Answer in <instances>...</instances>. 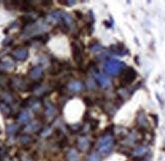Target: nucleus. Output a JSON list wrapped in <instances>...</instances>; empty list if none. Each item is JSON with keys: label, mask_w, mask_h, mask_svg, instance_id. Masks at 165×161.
I'll return each mask as SVG.
<instances>
[{"label": "nucleus", "mask_w": 165, "mask_h": 161, "mask_svg": "<svg viewBox=\"0 0 165 161\" xmlns=\"http://www.w3.org/2000/svg\"><path fill=\"white\" fill-rule=\"evenodd\" d=\"M148 152V147L147 146H139L133 151V155L135 157H141Z\"/></svg>", "instance_id": "9b49d317"}, {"label": "nucleus", "mask_w": 165, "mask_h": 161, "mask_svg": "<svg viewBox=\"0 0 165 161\" xmlns=\"http://www.w3.org/2000/svg\"><path fill=\"white\" fill-rule=\"evenodd\" d=\"M30 119V115L28 111H22L21 113H19L18 115V120L21 123H28Z\"/></svg>", "instance_id": "4468645a"}, {"label": "nucleus", "mask_w": 165, "mask_h": 161, "mask_svg": "<svg viewBox=\"0 0 165 161\" xmlns=\"http://www.w3.org/2000/svg\"><path fill=\"white\" fill-rule=\"evenodd\" d=\"M137 77V73L132 67H128L127 69L123 71L121 75V83L123 86H128V85L132 84Z\"/></svg>", "instance_id": "7ed1b4c3"}, {"label": "nucleus", "mask_w": 165, "mask_h": 161, "mask_svg": "<svg viewBox=\"0 0 165 161\" xmlns=\"http://www.w3.org/2000/svg\"><path fill=\"white\" fill-rule=\"evenodd\" d=\"M72 53H73V57L77 63H81L83 59L82 57V47L79 46L78 43L76 42H73L72 43Z\"/></svg>", "instance_id": "423d86ee"}, {"label": "nucleus", "mask_w": 165, "mask_h": 161, "mask_svg": "<svg viewBox=\"0 0 165 161\" xmlns=\"http://www.w3.org/2000/svg\"><path fill=\"white\" fill-rule=\"evenodd\" d=\"M67 159L68 161H78L79 160V155L75 149H70L67 153Z\"/></svg>", "instance_id": "f8f14e48"}, {"label": "nucleus", "mask_w": 165, "mask_h": 161, "mask_svg": "<svg viewBox=\"0 0 165 161\" xmlns=\"http://www.w3.org/2000/svg\"><path fill=\"white\" fill-rule=\"evenodd\" d=\"M87 161H100V155L95 152L91 153L87 157Z\"/></svg>", "instance_id": "f3484780"}, {"label": "nucleus", "mask_w": 165, "mask_h": 161, "mask_svg": "<svg viewBox=\"0 0 165 161\" xmlns=\"http://www.w3.org/2000/svg\"><path fill=\"white\" fill-rule=\"evenodd\" d=\"M62 18H63V12H61V11H59V10L53 11L51 14L48 15V20H49L50 22H53V23L62 21Z\"/></svg>", "instance_id": "1a4fd4ad"}, {"label": "nucleus", "mask_w": 165, "mask_h": 161, "mask_svg": "<svg viewBox=\"0 0 165 161\" xmlns=\"http://www.w3.org/2000/svg\"><path fill=\"white\" fill-rule=\"evenodd\" d=\"M93 79H95L102 88H108L112 85V82H110V79H108V75L98 73V71H94L93 73Z\"/></svg>", "instance_id": "20e7f679"}, {"label": "nucleus", "mask_w": 165, "mask_h": 161, "mask_svg": "<svg viewBox=\"0 0 165 161\" xmlns=\"http://www.w3.org/2000/svg\"><path fill=\"white\" fill-rule=\"evenodd\" d=\"M124 67H125V65L122 61L112 59L105 63V65H104V71H105L106 73H108L110 75H116L123 71Z\"/></svg>", "instance_id": "f03ea898"}, {"label": "nucleus", "mask_w": 165, "mask_h": 161, "mask_svg": "<svg viewBox=\"0 0 165 161\" xmlns=\"http://www.w3.org/2000/svg\"><path fill=\"white\" fill-rule=\"evenodd\" d=\"M137 123L139 124V126H141V127H143V128L147 127V125H148V121H147L146 116H145L144 113H140L139 115H138Z\"/></svg>", "instance_id": "ddd939ff"}, {"label": "nucleus", "mask_w": 165, "mask_h": 161, "mask_svg": "<svg viewBox=\"0 0 165 161\" xmlns=\"http://www.w3.org/2000/svg\"><path fill=\"white\" fill-rule=\"evenodd\" d=\"M86 87L88 89H94V87H95V79H89L88 81L86 82Z\"/></svg>", "instance_id": "a211bd4d"}, {"label": "nucleus", "mask_w": 165, "mask_h": 161, "mask_svg": "<svg viewBox=\"0 0 165 161\" xmlns=\"http://www.w3.org/2000/svg\"><path fill=\"white\" fill-rule=\"evenodd\" d=\"M114 146V138L110 134H106L97 141L98 152L101 155H108Z\"/></svg>", "instance_id": "f257e3e1"}, {"label": "nucleus", "mask_w": 165, "mask_h": 161, "mask_svg": "<svg viewBox=\"0 0 165 161\" xmlns=\"http://www.w3.org/2000/svg\"><path fill=\"white\" fill-rule=\"evenodd\" d=\"M77 145H78L80 150L85 151L90 146V141H89V139L86 138V137H81V138H79L78 141H77Z\"/></svg>", "instance_id": "9d476101"}, {"label": "nucleus", "mask_w": 165, "mask_h": 161, "mask_svg": "<svg viewBox=\"0 0 165 161\" xmlns=\"http://www.w3.org/2000/svg\"><path fill=\"white\" fill-rule=\"evenodd\" d=\"M12 57L16 61H24L28 59V51L26 48L24 47H18L12 51Z\"/></svg>", "instance_id": "39448f33"}, {"label": "nucleus", "mask_w": 165, "mask_h": 161, "mask_svg": "<svg viewBox=\"0 0 165 161\" xmlns=\"http://www.w3.org/2000/svg\"><path fill=\"white\" fill-rule=\"evenodd\" d=\"M0 111L2 112L4 115H8V114H10L11 109L5 102H0Z\"/></svg>", "instance_id": "dca6fc26"}, {"label": "nucleus", "mask_w": 165, "mask_h": 161, "mask_svg": "<svg viewBox=\"0 0 165 161\" xmlns=\"http://www.w3.org/2000/svg\"><path fill=\"white\" fill-rule=\"evenodd\" d=\"M17 129H18V126L17 125H15V124H13V125H11V126H8L7 127V132H8L9 134H14L15 132L17 131Z\"/></svg>", "instance_id": "6ab92c4d"}, {"label": "nucleus", "mask_w": 165, "mask_h": 161, "mask_svg": "<svg viewBox=\"0 0 165 161\" xmlns=\"http://www.w3.org/2000/svg\"><path fill=\"white\" fill-rule=\"evenodd\" d=\"M43 69L42 67H40V65H36V67H32L30 71V77H32V79H34V81H38V79H40L41 77H43Z\"/></svg>", "instance_id": "0eeeda50"}, {"label": "nucleus", "mask_w": 165, "mask_h": 161, "mask_svg": "<svg viewBox=\"0 0 165 161\" xmlns=\"http://www.w3.org/2000/svg\"><path fill=\"white\" fill-rule=\"evenodd\" d=\"M46 114L48 116H51L56 114V108L52 103H47L46 104Z\"/></svg>", "instance_id": "2eb2a0df"}, {"label": "nucleus", "mask_w": 165, "mask_h": 161, "mask_svg": "<svg viewBox=\"0 0 165 161\" xmlns=\"http://www.w3.org/2000/svg\"><path fill=\"white\" fill-rule=\"evenodd\" d=\"M68 89H69L71 92L79 93L81 92V91H83L84 85H83L80 81H72V82H70L69 85H68Z\"/></svg>", "instance_id": "6e6552de"}]
</instances>
